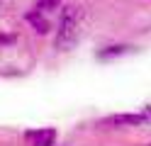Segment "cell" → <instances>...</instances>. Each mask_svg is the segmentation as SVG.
Returning <instances> with one entry per match:
<instances>
[{
  "mask_svg": "<svg viewBox=\"0 0 151 146\" xmlns=\"http://www.w3.org/2000/svg\"><path fill=\"white\" fill-rule=\"evenodd\" d=\"M83 29H86V10L81 5H66L61 10V19H59V29H56V42L54 46L59 51H71V49L81 42Z\"/></svg>",
  "mask_w": 151,
  "mask_h": 146,
  "instance_id": "6da1fadb",
  "label": "cell"
},
{
  "mask_svg": "<svg viewBox=\"0 0 151 146\" xmlns=\"http://www.w3.org/2000/svg\"><path fill=\"white\" fill-rule=\"evenodd\" d=\"M146 119H151V112H122V114H110L100 119L98 127H107V129H117V127H139Z\"/></svg>",
  "mask_w": 151,
  "mask_h": 146,
  "instance_id": "7a4b0ae2",
  "label": "cell"
},
{
  "mask_svg": "<svg viewBox=\"0 0 151 146\" xmlns=\"http://www.w3.org/2000/svg\"><path fill=\"white\" fill-rule=\"evenodd\" d=\"M29 146H54L56 144V129L51 127H42V129H29L24 134Z\"/></svg>",
  "mask_w": 151,
  "mask_h": 146,
  "instance_id": "3957f363",
  "label": "cell"
},
{
  "mask_svg": "<svg viewBox=\"0 0 151 146\" xmlns=\"http://www.w3.org/2000/svg\"><path fill=\"white\" fill-rule=\"evenodd\" d=\"M24 19L32 24V29H34L37 34H49V29H51V22L44 17V12H42V10H37V7H34V10H29V12L24 15Z\"/></svg>",
  "mask_w": 151,
  "mask_h": 146,
  "instance_id": "277c9868",
  "label": "cell"
},
{
  "mask_svg": "<svg viewBox=\"0 0 151 146\" xmlns=\"http://www.w3.org/2000/svg\"><path fill=\"white\" fill-rule=\"evenodd\" d=\"M127 51H129L127 44H112V46L100 49V51H98V58H100V61H110V58H117V56L127 54Z\"/></svg>",
  "mask_w": 151,
  "mask_h": 146,
  "instance_id": "5b68a950",
  "label": "cell"
},
{
  "mask_svg": "<svg viewBox=\"0 0 151 146\" xmlns=\"http://www.w3.org/2000/svg\"><path fill=\"white\" fill-rule=\"evenodd\" d=\"M61 5V0H37V10H42V12H51Z\"/></svg>",
  "mask_w": 151,
  "mask_h": 146,
  "instance_id": "8992f818",
  "label": "cell"
},
{
  "mask_svg": "<svg viewBox=\"0 0 151 146\" xmlns=\"http://www.w3.org/2000/svg\"><path fill=\"white\" fill-rule=\"evenodd\" d=\"M17 42V37L15 34H5V32H0V46H12Z\"/></svg>",
  "mask_w": 151,
  "mask_h": 146,
  "instance_id": "52a82bcc",
  "label": "cell"
},
{
  "mask_svg": "<svg viewBox=\"0 0 151 146\" xmlns=\"http://www.w3.org/2000/svg\"><path fill=\"white\" fill-rule=\"evenodd\" d=\"M0 5H3V0H0Z\"/></svg>",
  "mask_w": 151,
  "mask_h": 146,
  "instance_id": "ba28073f",
  "label": "cell"
}]
</instances>
